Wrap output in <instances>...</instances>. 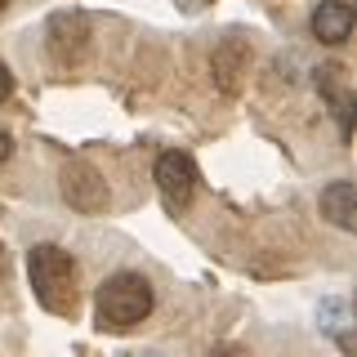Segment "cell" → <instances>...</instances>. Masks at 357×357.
Here are the masks:
<instances>
[{"label":"cell","instance_id":"obj_11","mask_svg":"<svg viewBox=\"0 0 357 357\" xmlns=\"http://www.w3.org/2000/svg\"><path fill=\"white\" fill-rule=\"evenodd\" d=\"M5 9H9V0H0V14H5Z\"/></svg>","mask_w":357,"mask_h":357},{"label":"cell","instance_id":"obj_8","mask_svg":"<svg viewBox=\"0 0 357 357\" xmlns=\"http://www.w3.org/2000/svg\"><path fill=\"white\" fill-rule=\"evenodd\" d=\"M9 89H14V76H9V67L0 63V103H5V98H9Z\"/></svg>","mask_w":357,"mask_h":357},{"label":"cell","instance_id":"obj_9","mask_svg":"<svg viewBox=\"0 0 357 357\" xmlns=\"http://www.w3.org/2000/svg\"><path fill=\"white\" fill-rule=\"evenodd\" d=\"M9 152H14V139H9V134H5V130H0V165H5V161H9Z\"/></svg>","mask_w":357,"mask_h":357},{"label":"cell","instance_id":"obj_10","mask_svg":"<svg viewBox=\"0 0 357 357\" xmlns=\"http://www.w3.org/2000/svg\"><path fill=\"white\" fill-rule=\"evenodd\" d=\"M206 357H245L241 349H232V344H223V349H210Z\"/></svg>","mask_w":357,"mask_h":357},{"label":"cell","instance_id":"obj_1","mask_svg":"<svg viewBox=\"0 0 357 357\" xmlns=\"http://www.w3.org/2000/svg\"><path fill=\"white\" fill-rule=\"evenodd\" d=\"M27 277H31V290H36L40 308L59 312V317H72L76 312V282H81V273H76V259L59 245H36V250L27 255Z\"/></svg>","mask_w":357,"mask_h":357},{"label":"cell","instance_id":"obj_7","mask_svg":"<svg viewBox=\"0 0 357 357\" xmlns=\"http://www.w3.org/2000/svg\"><path fill=\"white\" fill-rule=\"evenodd\" d=\"M321 219H331L344 232L357 228V192H353L349 178H335L326 192H321Z\"/></svg>","mask_w":357,"mask_h":357},{"label":"cell","instance_id":"obj_4","mask_svg":"<svg viewBox=\"0 0 357 357\" xmlns=\"http://www.w3.org/2000/svg\"><path fill=\"white\" fill-rule=\"evenodd\" d=\"M63 201L72 210H85V215L107 210V183H103V174H98L89 161H67L63 165Z\"/></svg>","mask_w":357,"mask_h":357},{"label":"cell","instance_id":"obj_2","mask_svg":"<svg viewBox=\"0 0 357 357\" xmlns=\"http://www.w3.org/2000/svg\"><path fill=\"white\" fill-rule=\"evenodd\" d=\"M152 304H156V295H152L148 277L116 273V277H107V282L98 286V299H94L98 326L103 331H130V326H139V321L152 312Z\"/></svg>","mask_w":357,"mask_h":357},{"label":"cell","instance_id":"obj_5","mask_svg":"<svg viewBox=\"0 0 357 357\" xmlns=\"http://www.w3.org/2000/svg\"><path fill=\"white\" fill-rule=\"evenodd\" d=\"M85 40H89L85 14H59L50 22V50H54V59H59L63 67H72L85 54Z\"/></svg>","mask_w":357,"mask_h":357},{"label":"cell","instance_id":"obj_6","mask_svg":"<svg viewBox=\"0 0 357 357\" xmlns=\"http://www.w3.org/2000/svg\"><path fill=\"white\" fill-rule=\"evenodd\" d=\"M312 36L321 45H344L353 36V5L349 0H321L312 9Z\"/></svg>","mask_w":357,"mask_h":357},{"label":"cell","instance_id":"obj_3","mask_svg":"<svg viewBox=\"0 0 357 357\" xmlns=\"http://www.w3.org/2000/svg\"><path fill=\"white\" fill-rule=\"evenodd\" d=\"M197 183H201V174H197V161L188 152H161L156 156V188H161L170 210H183L197 197Z\"/></svg>","mask_w":357,"mask_h":357}]
</instances>
